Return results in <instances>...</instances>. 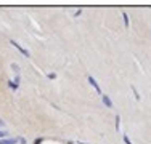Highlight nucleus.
<instances>
[{"instance_id":"obj_1","label":"nucleus","mask_w":151,"mask_h":144,"mask_svg":"<svg viewBox=\"0 0 151 144\" xmlns=\"http://www.w3.org/2000/svg\"><path fill=\"white\" fill-rule=\"evenodd\" d=\"M89 83L92 85V87H93L95 90H97V93H98V95H103V93H101V88L98 87L97 80H95V79H93V77H92V75H89Z\"/></svg>"},{"instance_id":"obj_2","label":"nucleus","mask_w":151,"mask_h":144,"mask_svg":"<svg viewBox=\"0 0 151 144\" xmlns=\"http://www.w3.org/2000/svg\"><path fill=\"white\" fill-rule=\"evenodd\" d=\"M10 43H11V45H13V47H16V48H18V50H19V51H21V53H23V55H24V56H29V51H28V50H24V48L21 47V45H19V43H18V42H15V40H10Z\"/></svg>"},{"instance_id":"obj_3","label":"nucleus","mask_w":151,"mask_h":144,"mask_svg":"<svg viewBox=\"0 0 151 144\" xmlns=\"http://www.w3.org/2000/svg\"><path fill=\"white\" fill-rule=\"evenodd\" d=\"M101 101H103V104H105L106 107H113V106H114V104H113V101H111L106 95H101Z\"/></svg>"},{"instance_id":"obj_4","label":"nucleus","mask_w":151,"mask_h":144,"mask_svg":"<svg viewBox=\"0 0 151 144\" xmlns=\"http://www.w3.org/2000/svg\"><path fill=\"white\" fill-rule=\"evenodd\" d=\"M0 144H16V139L8 138V139H0Z\"/></svg>"},{"instance_id":"obj_5","label":"nucleus","mask_w":151,"mask_h":144,"mask_svg":"<svg viewBox=\"0 0 151 144\" xmlns=\"http://www.w3.org/2000/svg\"><path fill=\"white\" fill-rule=\"evenodd\" d=\"M124 16V24H125V27H129V16H127V13H122Z\"/></svg>"},{"instance_id":"obj_6","label":"nucleus","mask_w":151,"mask_h":144,"mask_svg":"<svg viewBox=\"0 0 151 144\" xmlns=\"http://www.w3.org/2000/svg\"><path fill=\"white\" fill-rule=\"evenodd\" d=\"M124 143H125V144H132V141L129 139V136H127V135H124Z\"/></svg>"},{"instance_id":"obj_7","label":"nucleus","mask_w":151,"mask_h":144,"mask_svg":"<svg viewBox=\"0 0 151 144\" xmlns=\"http://www.w3.org/2000/svg\"><path fill=\"white\" fill-rule=\"evenodd\" d=\"M10 87H11V88H13V90H16L18 83H16V82H10Z\"/></svg>"},{"instance_id":"obj_8","label":"nucleus","mask_w":151,"mask_h":144,"mask_svg":"<svg viewBox=\"0 0 151 144\" xmlns=\"http://www.w3.org/2000/svg\"><path fill=\"white\" fill-rule=\"evenodd\" d=\"M5 136V131H0V138H3Z\"/></svg>"},{"instance_id":"obj_9","label":"nucleus","mask_w":151,"mask_h":144,"mask_svg":"<svg viewBox=\"0 0 151 144\" xmlns=\"http://www.w3.org/2000/svg\"><path fill=\"white\" fill-rule=\"evenodd\" d=\"M2 125H3V122H2V120H0V127H2Z\"/></svg>"},{"instance_id":"obj_10","label":"nucleus","mask_w":151,"mask_h":144,"mask_svg":"<svg viewBox=\"0 0 151 144\" xmlns=\"http://www.w3.org/2000/svg\"><path fill=\"white\" fill-rule=\"evenodd\" d=\"M79 144H85V143H79Z\"/></svg>"}]
</instances>
